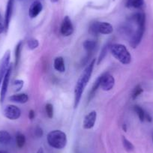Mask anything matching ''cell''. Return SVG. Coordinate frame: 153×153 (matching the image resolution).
<instances>
[{"label":"cell","mask_w":153,"mask_h":153,"mask_svg":"<svg viewBox=\"0 0 153 153\" xmlns=\"http://www.w3.org/2000/svg\"><path fill=\"white\" fill-rule=\"evenodd\" d=\"M95 64V59L92 60L90 63L87 65V67L85 68V70L83 71L82 74L80 75V76L79 77L78 80L76 82V86H75L74 89V108H76L78 107L79 104L80 102V100H81L82 95H83V92H84V89L86 88V86H87L88 83L90 80L91 76H92V71H93L94 66Z\"/></svg>","instance_id":"obj_1"},{"label":"cell","mask_w":153,"mask_h":153,"mask_svg":"<svg viewBox=\"0 0 153 153\" xmlns=\"http://www.w3.org/2000/svg\"><path fill=\"white\" fill-rule=\"evenodd\" d=\"M110 51L116 59L123 65H128L131 62V55L125 45L113 44L110 46Z\"/></svg>","instance_id":"obj_2"},{"label":"cell","mask_w":153,"mask_h":153,"mask_svg":"<svg viewBox=\"0 0 153 153\" xmlns=\"http://www.w3.org/2000/svg\"><path fill=\"white\" fill-rule=\"evenodd\" d=\"M48 143L51 147L62 149L67 145V136L65 133L60 130H53L50 132L47 137Z\"/></svg>","instance_id":"obj_3"},{"label":"cell","mask_w":153,"mask_h":153,"mask_svg":"<svg viewBox=\"0 0 153 153\" xmlns=\"http://www.w3.org/2000/svg\"><path fill=\"white\" fill-rule=\"evenodd\" d=\"M10 60H11V51H7L0 61V88L2 80L10 67Z\"/></svg>","instance_id":"obj_4"},{"label":"cell","mask_w":153,"mask_h":153,"mask_svg":"<svg viewBox=\"0 0 153 153\" xmlns=\"http://www.w3.org/2000/svg\"><path fill=\"white\" fill-rule=\"evenodd\" d=\"M137 25V28L135 30L134 33L132 35L130 41V45L132 48H136L140 43L141 42L143 36L144 32H145V25L146 23H140Z\"/></svg>","instance_id":"obj_5"},{"label":"cell","mask_w":153,"mask_h":153,"mask_svg":"<svg viewBox=\"0 0 153 153\" xmlns=\"http://www.w3.org/2000/svg\"><path fill=\"white\" fill-rule=\"evenodd\" d=\"M3 115L8 120H17L21 116V110L17 106L9 104L4 108Z\"/></svg>","instance_id":"obj_6"},{"label":"cell","mask_w":153,"mask_h":153,"mask_svg":"<svg viewBox=\"0 0 153 153\" xmlns=\"http://www.w3.org/2000/svg\"><path fill=\"white\" fill-rule=\"evenodd\" d=\"M11 72H12V66L11 65L8 71H7L6 74H5V77H4L3 80H2V85H1V90H0V104H3L4 101L5 99V97H6L8 85H9L10 82V78H11Z\"/></svg>","instance_id":"obj_7"},{"label":"cell","mask_w":153,"mask_h":153,"mask_svg":"<svg viewBox=\"0 0 153 153\" xmlns=\"http://www.w3.org/2000/svg\"><path fill=\"white\" fill-rule=\"evenodd\" d=\"M115 85V79L113 76L110 74H102L100 87L104 91H110L113 88Z\"/></svg>","instance_id":"obj_8"},{"label":"cell","mask_w":153,"mask_h":153,"mask_svg":"<svg viewBox=\"0 0 153 153\" xmlns=\"http://www.w3.org/2000/svg\"><path fill=\"white\" fill-rule=\"evenodd\" d=\"M60 32L63 36H70L72 35L74 32V26L72 24V22L71 20L70 17L68 16L65 17L63 19L62 23L61 25V29H60Z\"/></svg>","instance_id":"obj_9"},{"label":"cell","mask_w":153,"mask_h":153,"mask_svg":"<svg viewBox=\"0 0 153 153\" xmlns=\"http://www.w3.org/2000/svg\"><path fill=\"white\" fill-rule=\"evenodd\" d=\"M14 0H8V4H7L6 11L5 14V20H4V26H5V32H7L9 28L10 22H11V17L13 14V9H14Z\"/></svg>","instance_id":"obj_10"},{"label":"cell","mask_w":153,"mask_h":153,"mask_svg":"<svg viewBox=\"0 0 153 153\" xmlns=\"http://www.w3.org/2000/svg\"><path fill=\"white\" fill-rule=\"evenodd\" d=\"M97 119V113L93 110L85 117L83 126L85 129H92L95 126Z\"/></svg>","instance_id":"obj_11"},{"label":"cell","mask_w":153,"mask_h":153,"mask_svg":"<svg viewBox=\"0 0 153 153\" xmlns=\"http://www.w3.org/2000/svg\"><path fill=\"white\" fill-rule=\"evenodd\" d=\"M42 9H43V5H42V2L39 1H35L32 3V5L29 7V16L30 18L33 19L35 18L39 15L41 12H42Z\"/></svg>","instance_id":"obj_12"},{"label":"cell","mask_w":153,"mask_h":153,"mask_svg":"<svg viewBox=\"0 0 153 153\" xmlns=\"http://www.w3.org/2000/svg\"><path fill=\"white\" fill-rule=\"evenodd\" d=\"M98 33L102 35H110L113 32V27L107 22H98Z\"/></svg>","instance_id":"obj_13"},{"label":"cell","mask_w":153,"mask_h":153,"mask_svg":"<svg viewBox=\"0 0 153 153\" xmlns=\"http://www.w3.org/2000/svg\"><path fill=\"white\" fill-rule=\"evenodd\" d=\"M9 100L12 102L19 103V104H25L29 101V97L26 94L20 93L15 94L9 97Z\"/></svg>","instance_id":"obj_14"},{"label":"cell","mask_w":153,"mask_h":153,"mask_svg":"<svg viewBox=\"0 0 153 153\" xmlns=\"http://www.w3.org/2000/svg\"><path fill=\"white\" fill-rule=\"evenodd\" d=\"M54 68L56 71L60 72V73H63L65 71V61L64 59L62 56H58L54 59L53 63Z\"/></svg>","instance_id":"obj_15"},{"label":"cell","mask_w":153,"mask_h":153,"mask_svg":"<svg viewBox=\"0 0 153 153\" xmlns=\"http://www.w3.org/2000/svg\"><path fill=\"white\" fill-rule=\"evenodd\" d=\"M11 140H12V137L9 132L5 130L0 131V143L3 145H8L11 142Z\"/></svg>","instance_id":"obj_16"},{"label":"cell","mask_w":153,"mask_h":153,"mask_svg":"<svg viewBox=\"0 0 153 153\" xmlns=\"http://www.w3.org/2000/svg\"><path fill=\"white\" fill-rule=\"evenodd\" d=\"M84 49L89 53L93 52L97 47V42L95 40H86L83 44Z\"/></svg>","instance_id":"obj_17"},{"label":"cell","mask_w":153,"mask_h":153,"mask_svg":"<svg viewBox=\"0 0 153 153\" xmlns=\"http://www.w3.org/2000/svg\"><path fill=\"white\" fill-rule=\"evenodd\" d=\"M22 48H23V42L20 41V42L16 45L15 51H14V56H15V63H14V65H15V68H17V66H18L19 62H20Z\"/></svg>","instance_id":"obj_18"},{"label":"cell","mask_w":153,"mask_h":153,"mask_svg":"<svg viewBox=\"0 0 153 153\" xmlns=\"http://www.w3.org/2000/svg\"><path fill=\"white\" fill-rule=\"evenodd\" d=\"M144 4V0H127L126 6L128 8H140Z\"/></svg>","instance_id":"obj_19"},{"label":"cell","mask_w":153,"mask_h":153,"mask_svg":"<svg viewBox=\"0 0 153 153\" xmlns=\"http://www.w3.org/2000/svg\"><path fill=\"white\" fill-rule=\"evenodd\" d=\"M101 77H102V75H101V76H100L98 79H97L96 81L95 82V83H94L93 86H92V89H91L90 92H89V101H90V100L92 99V98H93V96H94V95H95V92H96V91L98 90V88H99L100 86H101Z\"/></svg>","instance_id":"obj_20"},{"label":"cell","mask_w":153,"mask_h":153,"mask_svg":"<svg viewBox=\"0 0 153 153\" xmlns=\"http://www.w3.org/2000/svg\"><path fill=\"white\" fill-rule=\"evenodd\" d=\"M110 45L108 43L103 47V48L101 49V53H100L99 56H98V62H97L98 63V65H99L100 63H101V62L104 60V59L105 58L106 56L107 55V52L110 51Z\"/></svg>","instance_id":"obj_21"},{"label":"cell","mask_w":153,"mask_h":153,"mask_svg":"<svg viewBox=\"0 0 153 153\" xmlns=\"http://www.w3.org/2000/svg\"><path fill=\"white\" fill-rule=\"evenodd\" d=\"M26 143V137L21 133H18L16 136V144L18 148H23Z\"/></svg>","instance_id":"obj_22"},{"label":"cell","mask_w":153,"mask_h":153,"mask_svg":"<svg viewBox=\"0 0 153 153\" xmlns=\"http://www.w3.org/2000/svg\"><path fill=\"white\" fill-rule=\"evenodd\" d=\"M134 111L136 112V113L137 114L141 122H143L144 120H145L146 113L145 111H144L142 107H140V106L135 105L134 107Z\"/></svg>","instance_id":"obj_23"},{"label":"cell","mask_w":153,"mask_h":153,"mask_svg":"<svg viewBox=\"0 0 153 153\" xmlns=\"http://www.w3.org/2000/svg\"><path fill=\"white\" fill-rule=\"evenodd\" d=\"M143 89L141 87L140 85H137L134 87V89L133 92H132L131 98L133 100H135L143 93Z\"/></svg>","instance_id":"obj_24"},{"label":"cell","mask_w":153,"mask_h":153,"mask_svg":"<svg viewBox=\"0 0 153 153\" xmlns=\"http://www.w3.org/2000/svg\"><path fill=\"white\" fill-rule=\"evenodd\" d=\"M123 144L124 148L128 152L133 151L134 149V146L133 144H132L127 139V138L125 137H123Z\"/></svg>","instance_id":"obj_25"},{"label":"cell","mask_w":153,"mask_h":153,"mask_svg":"<svg viewBox=\"0 0 153 153\" xmlns=\"http://www.w3.org/2000/svg\"><path fill=\"white\" fill-rule=\"evenodd\" d=\"M39 45V42L37 39L35 38H30L27 42V47L29 50H35Z\"/></svg>","instance_id":"obj_26"},{"label":"cell","mask_w":153,"mask_h":153,"mask_svg":"<svg viewBox=\"0 0 153 153\" xmlns=\"http://www.w3.org/2000/svg\"><path fill=\"white\" fill-rule=\"evenodd\" d=\"M23 84H24V82L23 80H14V83H13V89L15 92H19L20 90H21V89L23 88Z\"/></svg>","instance_id":"obj_27"},{"label":"cell","mask_w":153,"mask_h":153,"mask_svg":"<svg viewBox=\"0 0 153 153\" xmlns=\"http://www.w3.org/2000/svg\"><path fill=\"white\" fill-rule=\"evenodd\" d=\"M45 110H46L47 116H48V118L52 119L53 117V106L48 103L45 106Z\"/></svg>","instance_id":"obj_28"},{"label":"cell","mask_w":153,"mask_h":153,"mask_svg":"<svg viewBox=\"0 0 153 153\" xmlns=\"http://www.w3.org/2000/svg\"><path fill=\"white\" fill-rule=\"evenodd\" d=\"M98 22H94L90 25L89 27V32L93 35H98Z\"/></svg>","instance_id":"obj_29"},{"label":"cell","mask_w":153,"mask_h":153,"mask_svg":"<svg viewBox=\"0 0 153 153\" xmlns=\"http://www.w3.org/2000/svg\"><path fill=\"white\" fill-rule=\"evenodd\" d=\"M34 133H35V136L37 137H42L43 136V130H42V128L40 127H36L34 131Z\"/></svg>","instance_id":"obj_30"},{"label":"cell","mask_w":153,"mask_h":153,"mask_svg":"<svg viewBox=\"0 0 153 153\" xmlns=\"http://www.w3.org/2000/svg\"><path fill=\"white\" fill-rule=\"evenodd\" d=\"M35 111H34L33 110H31L29 113V118L31 120H34V118H35Z\"/></svg>","instance_id":"obj_31"},{"label":"cell","mask_w":153,"mask_h":153,"mask_svg":"<svg viewBox=\"0 0 153 153\" xmlns=\"http://www.w3.org/2000/svg\"><path fill=\"white\" fill-rule=\"evenodd\" d=\"M4 31H5V26H4L3 24H2V23H0V34H2V32H4Z\"/></svg>","instance_id":"obj_32"},{"label":"cell","mask_w":153,"mask_h":153,"mask_svg":"<svg viewBox=\"0 0 153 153\" xmlns=\"http://www.w3.org/2000/svg\"><path fill=\"white\" fill-rule=\"evenodd\" d=\"M123 129L124 131H127V126H126V124H124L123 126Z\"/></svg>","instance_id":"obj_33"},{"label":"cell","mask_w":153,"mask_h":153,"mask_svg":"<svg viewBox=\"0 0 153 153\" xmlns=\"http://www.w3.org/2000/svg\"><path fill=\"white\" fill-rule=\"evenodd\" d=\"M37 153H44V150L42 148H40L38 150V152H37Z\"/></svg>","instance_id":"obj_34"},{"label":"cell","mask_w":153,"mask_h":153,"mask_svg":"<svg viewBox=\"0 0 153 153\" xmlns=\"http://www.w3.org/2000/svg\"><path fill=\"white\" fill-rule=\"evenodd\" d=\"M0 153H8V152L7 151H5V150H0Z\"/></svg>","instance_id":"obj_35"},{"label":"cell","mask_w":153,"mask_h":153,"mask_svg":"<svg viewBox=\"0 0 153 153\" xmlns=\"http://www.w3.org/2000/svg\"><path fill=\"white\" fill-rule=\"evenodd\" d=\"M51 1L52 2H57L59 1V0H51Z\"/></svg>","instance_id":"obj_36"},{"label":"cell","mask_w":153,"mask_h":153,"mask_svg":"<svg viewBox=\"0 0 153 153\" xmlns=\"http://www.w3.org/2000/svg\"><path fill=\"white\" fill-rule=\"evenodd\" d=\"M1 18H2V17H1V14H0V20H1Z\"/></svg>","instance_id":"obj_37"},{"label":"cell","mask_w":153,"mask_h":153,"mask_svg":"<svg viewBox=\"0 0 153 153\" xmlns=\"http://www.w3.org/2000/svg\"><path fill=\"white\" fill-rule=\"evenodd\" d=\"M152 141H153V139H152Z\"/></svg>","instance_id":"obj_38"}]
</instances>
